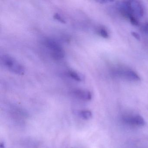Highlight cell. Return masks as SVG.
<instances>
[{"instance_id": "obj_7", "label": "cell", "mask_w": 148, "mask_h": 148, "mask_svg": "<svg viewBox=\"0 0 148 148\" xmlns=\"http://www.w3.org/2000/svg\"><path fill=\"white\" fill-rule=\"evenodd\" d=\"M80 115L83 119L89 120L92 117V113L89 110L82 111L80 112Z\"/></svg>"}, {"instance_id": "obj_12", "label": "cell", "mask_w": 148, "mask_h": 148, "mask_svg": "<svg viewBox=\"0 0 148 148\" xmlns=\"http://www.w3.org/2000/svg\"><path fill=\"white\" fill-rule=\"evenodd\" d=\"M133 37H134L136 39L138 40H139L140 39V37L139 36V34L135 32H132L131 33Z\"/></svg>"}, {"instance_id": "obj_1", "label": "cell", "mask_w": 148, "mask_h": 148, "mask_svg": "<svg viewBox=\"0 0 148 148\" xmlns=\"http://www.w3.org/2000/svg\"><path fill=\"white\" fill-rule=\"evenodd\" d=\"M1 61L4 65L11 72L23 75L25 72L23 65L14 58L8 55H4L1 57Z\"/></svg>"}, {"instance_id": "obj_4", "label": "cell", "mask_w": 148, "mask_h": 148, "mask_svg": "<svg viewBox=\"0 0 148 148\" xmlns=\"http://www.w3.org/2000/svg\"><path fill=\"white\" fill-rule=\"evenodd\" d=\"M124 121L128 124L134 126L142 127L145 124L144 119L142 116L136 115L133 116H125L123 118Z\"/></svg>"}, {"instance_id": "obj_5", "label": "cell", "mask_w": 148, "mask_h": 148, "mask_svg": "<svg viewBox=\"0 0 148 148\" xmlns=\"http://www.w3.org/2000/svg\"><path fill=\"white\" fill-rule=\"evenodd\" d=\"M74 93L77 97L86 101H89L92 99V94L90 91L82 90H76Z\"/></svg>"}, {"instance_id": "obj_11", "label": "cell", "mask_w": 148, "mask_h": 148, "mask_svg": "<svg viewBox=\"0 0 148 148\" xmlns=\"http://www.w3.org/2000/svg\"><path fill=\"white\" fill-rule=\"evenodd\" d=\"M53 17H54V18L56 19H57V20L58 21L62 22V23H66V21L64 19L61 15L59 14H55L54 16H53Z\"/></svg>"}, {"instance_id": "obj_6", "label": "cell", "mask_w": 148, "mask_h": 148, "mask_svg": "<svg viewBox=\"0 0 148 148\" xmlns=\"http://www.w3.org/2000/svg\"><path fill=\"white\" fill-rule=\"evenodd\" d=\"M125 77L130 80L138 81L140 80V77L135 72L131 70L125 71L124 73Z\"/></svg>"}, {"instance_id": "obj_13", "label": "cell", "mask_w": 148, "mask_h": 148, "mask_svg": "<svg viewBox=\"0 0 148 148\" xmlns=\"http://www.w3.org/2000/svg\"><path fill=\"white\" fill-rule=\"evenodd\" d=\"M112 1H107V0H99V1H98L97 2H99V3H101V4H105V3H109L110 2H112Z\"/></svg>"}, {"instance_id": "obj_8", "label": "cell", "mask_w": 148, "mask_h": 148, "mask_svg": "<svg viewBox=\"0 0 148 148\" xmlns=\"http://www.w3.org/2000/svg\"><path fill=\"white\" fill-rule=\"evenodd\" d=\"M68 74L72 78L75 79L76 81H81L82 80V78L80 75L74 71H69L68 72Z\"/></svg>"}, {"instance_id": "obj_14", "label": "cell", "mask_w": 148, "mask_h": 148, "mask_svg": "<svg viewBox=\"0 0 148 148\" xmlns=\"http://www.w3.org/2000/svg\"><path fill=\"white\" fill-rule=\"evenodd\" d=\"M143 29L144 31L145 32L148 33V23L145 24L144 25L143 27Z\"/></svg>"}, {"instance_id": "obj_15", "label": "cell", "mask_w": 148, "mask_h": 148, "mask_svg": "<svg viewBox=\"0 0 148 148\" xmlns=\"http://www.w3.org/2000/svg\"><path fill=\"white\" fill-rule=\"evenodd\" d=\"M0 147H1V148H5V144H4V143H1V144H0Z\"/></svg>"}, {"instance_id": "obj_2", "label": "cell", "mask_w": 148, "mask_h": 148, "mask_svg": "<svg viewBox=\"0 0 148 148\" xmlns=\"http://www.w3.org/2000/svg\"><path fill=\"white\" fill-rule=\"evenodd\" d=\"M45 44L50 51L51 56L54 59H62L64 57L65 52L63 47L54 40L47 39L45 41Z\"/></svg>"}, {"instance_id": "obj_10", "label": "cell", "mask_w": 148, "mask_h": 148, "mask_svg": "<svg viewBox=\"0 0 148 148\" xmlns=\"http://www.w3.org/2000/svg\"><path fill=\"white\" fill-rule=\"evenodd\" d=\"M99 33L100 36L105 38H109V34L107 30L104 28H100L99 30Z\"/></svg>"}, {"instance_id": "obj_9", "label": "cell", "mask_w": 148, "mask_h": 148, "mask_svg": "<svg viewBox=\"0 0 148 148\" xmlns=\"http://www.w3.org/2000/svg\"><path fill=\"white\" fill-rule=\"evenodd\" d=\"M129 20L130 21L131 23L133 25L138 26L139 25L138 21L137 19L135 17V15L132 14H130L129 15L128 18Z\"/></svg>"}, {"instance_id": "obj_3", "label": "cell", "mask_w": 148, "mask_h": 148, "mask_svg": "<svg viewBox=\"0 0 148 148\" xmlns=\"http://www.w3.org/2000/svg\"><path fill=\"white\" fill-rule=\"evenodd\" d=\"M129 12L133 15L141 17L143 16L144 9L143 4L139 1H126Z\"/></svg>"}]
</instances>
